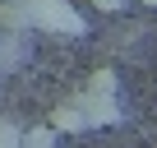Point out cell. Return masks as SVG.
Segmentation results:
<instances>
[{
    "instance_id": "5",
    "label": "cell",
    "mask_w": 157,
    "mask_h": 148,
    "mask_svg": "<svg viewBox=\"0 0 157 148\" xmlns=\"http://www.w3.org/2000/svg\"><path fill=\"white\" fill-rule=\"evenodd\" d=\"M83 97H120V74L116 69H93Z\"/></svg>"
},
{
    "instance_id": "4",
    "label": "cell",
    "mask_w": 157,
    "mask_h": 148,
    "mask_svg": "<svg viewBox=\"0 0 157 148\" xmlns=\"http://www.w3.org/2000/svg\"><path fill=\"white\" fill-rule=\"evenodd\" d=\"M0 28H10L14 37L33 33V10H28V0H5V5H0Z\"/></svg>"
},
{
    "instance_id": "1",
    "label": "cell",
    "mask_w": 157,
    "mask_h": 148,
    "mask_svg": "<svg viewBox=\"0 0 157 148\" xmlns=\"http://www.w3.org/2000/svg\"><path fill=\"white\" fill-rule=\"evenodd\" d=\"M33 10V33H56V37H83L88 23L69 0H28Z\"/></svg>"
},
{
    "instance_id": "9",
    "label": "cell",
    "mask_w": 157,
    "mask_h": 148,
    "mask_svg": "<svg viewBox=\"0 0 157 148\" xmlns=\"http://www.w3.org/2000/svg\"><path fill=\"white\" fill-rule=\"evenodd\" d=\"M139 5H148V10H157V0H139Z\"/></svg>"
},
{
    "instance_id": "2",
    "label": "cell",
    "mask_w": 157,
    "mask_h": 148,
    "mask_svg": "<svg viewBox=\"0 0 157 148\" xmlns=\"http://www.w3.org/2000/svg\"><path fill=\"white\" fill-rule=\"evenodd\" d=\"M56 134H88L93 130V120H88V107H83V93H74V97H65V102H56L51 107V120H46Z\"/></svg>"
},
{
    "instance_id": "10",
    "label": "cell",
    "mask_w": 157,
    "mask_h": 148,
    "mask_svg": "<svg viewBox=\"0 0 157 148\" xmlns=\"http://www.w3.org/2000/svg\"><path fill=\"white\" fill-rule=\"evenodd\" d=\"M0 5H5V0H0Z\"/></svg>"
},
{
    "instance_id": "3",
    "label": "cell",
    "mask_w": 157,
    "mask_h": 148,
    "mask_svg": "<svg viewBox=\"0 0 157 148\" xmlns=\"http://www.w3.org/2000/svg\"><path fill=\"white\" fill-rule=\"evenodd\" d=\"M83 107H88V120H93V130H106V125H120V120H125V107H120V97H83Z\"/></svg>"
},
{
    "instance_id": "6",
    "label": "cell",
    "mask_w": 157,
    "mask_h": 148,
    "mask_svg": "<svg viewBox=\"0 0 157 148\" xmlns=\"http://www.w3.org/2000/svg\"><path fill=\"white\" fill-rule=\"evenodd\" d=\"M60 143V134L51 130V125H33V130H23V148H56Z\"/></svg>"
},
{
    "instance_id": "8",
    "label": "cell",
    "mask_w": 157,
    "mask_h": 148,
    "mask_svg": "<svg viewBox=\"0 0 157 148\" xmlns=\"http://www.w3.org/2000/svg\"><path fill=\"white\" fill-rule=\"evenodd\" d=\"M93 5H97L102 14H125V10L134 5V0H93Z\"/></svg>"
},
{
    "instance_id": "7",
    "label": "cell",
    "mask_w": 157,
    "mask_h": 148,
    "mask_svg": "<svg viewBox=\"0 0 157 148\" xmlns=\"http://www.w3.org/2000/svg\"><path fill=\"white\" fill-rule=\"evenodd\" d=\"M0 148H23V130L14 120H0Z\"/></svg>"
}]
</instances>
